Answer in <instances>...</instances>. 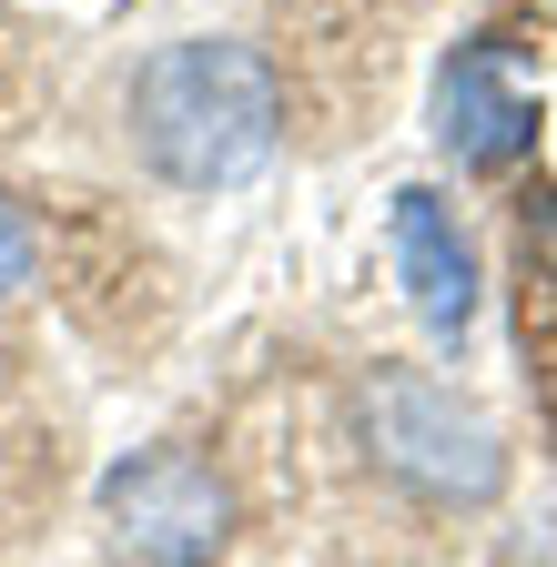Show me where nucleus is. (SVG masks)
<instances>
[{
    "label": "nucleus",
    "mask_w": 557,
    "mask_h": 567,
    "mask_svg": "<svg viewBox=\"0 0 557 567\" xmlns=\"http://www.w3.org/2000/svg\"><path fill=\"white\" fill-rule=\"evenodd\" d=\"M285 142V82L254 41H163L132 71V153L173 193H234Z\"/></svg>",
    "instance_id": "nucleus-1"
},
{
    "label": "nucleus",
    "mask_w": 557,
    "mask_h": 567,
    "mask_svg": "<svg viewBox=\"0 0 557 567\" xmlns=\"http://www.w3.org/2000/svg\"><path fill=\"white\" fill-rule=\"evenodd\" d=\"M365 446L385 476H405L436 507H486L507 486V446L476 405H456L436 375H375L365 385Z\"/></svg>",
    "instance_id": "nucleus-2"
},
{
    "label": "nucleus",
    "mask_w": 557,
    "mask_h": 567,
    "mask_svg": "<svg viewBox=\"0 0 557 567\" xmlns=\"http://www.w3.org/2000/svg\"><path fill=\"white\" fill-rule=\"evenodd\" d=\"M102 527L143 567H214L234 537V486L193 446H143L102 476Z\"/></svg>",
    "instance_id": "nucleus-3"
},
{
    "label": "nucleus",
    "mask_w": 557,
    "mask_h": 567,
    "mask_svg": "<svg viewBox=\"0 0 557 567\" xmlns=\"http://www.w3.org/2000/svg\"><path fill=\"white\" fill-rule=\"evenodd\" d=\"M436 142L466 173H507L527 142H537V102L507 82V51L497 41H466L436 82Z\"/></svg>",
    "instance_id": "nucleus-4"
},
{
    "label": "nucleus",
    "mask_w": 557,
    "mask_h": 567,
    "mask_svg": "<svg viewBox=\"0 0 557 567\" xmlns=\"http://www.w3.org/2000/svg\"><path fill=\"white\" fill-rule=\"evenodd\" d=\"M395 274H405V305H415V324H426L436 344H456V334L476 324V264H466V234H456V213H446L426 183L395 193Z\"/></svg>",
    "instance_id": "nucleus-5"
},
{
    "label": "nucleus",
    "mask_w": 557,
    "mask_h": 567,
    "mask_svg": "<svg viewBox=\"0 0 557 567\" xmlns=\"http://www.w3.org/2000/svg\"><path fill=\"white\" fill-rule=\"evenodd\" d=\"M31 274H41V234H31V213H21L11 193H0V305H11Z\"/></svg>",
    "instance_id": "nucleus-6"
}]
</instances>
